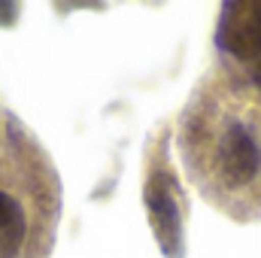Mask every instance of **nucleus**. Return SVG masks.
Segmentation results:
<instances>
[{"mask_svg": "<svg viewBox=\"0 0 261 258\" xmlns=\"http://www.w3.org/2000/svg\"><path fill=\"white\" fill-rule=\"evenodd\" d=\"M176 143L189 179L237 222L261 219V73L213 67L186 100Z\"/></svg>", "mask_w": 261, "mask_h": 258, "instance_id": "1", "label": "nucleus"}, {"mask_svg": "<svg viewBox=\"0 0 261 258\" xmlns=\"http://www.w3.org/2000/svg\"><path fill=\"white\" fill-rule=\"evenodd\" d=\"M61 222V179L43 143L0 107V258H49Z\"/></svg>", "mask_w": 261, "mask_h": 258, "instance_id": "2", "label": "nucleus"}, {"mask_svg": "<svg viewBox=\"0 0 261 258\" xmlns=\"http://www.w3.org/2000/svg\"><path fill=\"white\" fill-rule=\"evenodd\" d=\"M143 207L164 258H186L189 197L170 158V125L161 122L143 149Z\"/></svg>", "mask_w": 261, "mask_h": 258, "instance_id": "3", "label": "nucleus"}]
</instances>
